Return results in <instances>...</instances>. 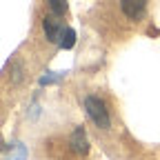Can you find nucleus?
<instances>
[{"label": "nucleus", "instance_id": "8", "mask_svg": "<svg viewBox=\"0 0 160 160\" xmlns=\"http://www.w3.org/2000/svg\"><path fill=\"white\" fill-rule=\"evenodd\" d=\"M47 5L51 9V16H56V18L67 13V0H47Z\"/></svg>", "mask_w": 160, "mask_h": 160}, {"label": "nucleus", "instance_id": "7", "mask_svg": "<svg viewBox=\"0 0 160 160\" xmlns=\"http://www.w3.org/2000/svg\"><path fill=\"white\" fill-rule=\"evenodd\" d=\"M73 45H76V29L73 27H65L62 29V36H60L58 47L60 49H73Z\"/></svg>", "mask_w": 160, "mask_h": 160}, {"label": "nucleus", "instance_id": "5", "mask_svg": "<svg viewBox=\"0 0 160 160\" xmlns=\"http://www.w3.org/2000/svg\"><path fill=\"white\" fill-rule=\"evenodd\" d=\"M25 78V65L20 60H11V67H9V82L11 85H20Z\"/></svg>", "mask_w": 160, "mask_h": 160}, {"label": "nucleus", "instance_id": "2", "mask_svg": "<svg viewBox=\"0 0 160 160\" xmlns=\"http://www.w3.org/2000/svg\"><path fill=\"white\" fill-rule=\"evenodd\" d=\"M69 147L76 156H87L89 153V138H87V131L82 125H78L71 136H69Z\"/></svg>", "mask_w": 160, "mask_h": 160}, {"label": "nucleus", "instance_id": "9", "mask_svg": "<svg viewBox=\"0 0 160 160\" xmlns=\"http://www.w3.org/2000/svg\"><path fill=\"white\" fill-rule=\"evenodd\" d=\"M13 151H16V153H13L9 160H27V147H25L22 142H16V145H13Z\"/></svg>", "mask_w": 160, "mask_h": 160}, {"label": "nucleus", "instance_id": "1", "mask_svg": "<svg viewBox=\"0 0 160 160\" xmlns=\"http://www.w3.org/2000/svg\"><path fill=\"white\" fill-rule=\"evenodd\" d=\"M82 107H85L89 120H91L98 129L107 131V129L111 127V118H109V109H107V105H105V100H100L98 96H87V98L82 100Z\"/></svg>", "mask_w": 160, "mask_h": 160}, {"label": "nucleus", "instance_id": "3", "mask_svg": "<svg viewBox=\"0 0 160 160\" xmlns=\"http://www.w3.org/2000/svg\"><path fill=\"white\" fill-rule=\"evenodd\" d=\"M62 29H65V25L60 22L56 16H45L42 18V31H45V38L49 40V42L58 45L60 36H62Z\"/></svg>", "mask_w": 160, "mask_h": 160}, {"label": "nucleus", "instance_id": "6", "mask_svg": "<svg viewBox=\"0 0 160 160\" xmlns=\"http://www.w3.org/2000/svg\"><path fill=\"white\" fill-rule=\"evenodd\" d=\"M67 73H69V71H45V76L38 78V85H40V87L56 85V82H60V80H65Z\"/></svg>", "mask_w": 160, "mask_h": 160}, {"label": "nucleus", "instance_id": "4", "mask_svg": "<svg viewBox=\"0 0 160 160\" xmlns=\"http://www.w3.org/2000/svg\"><path fill=\"white\" fill-rule=\"evenodd\" d=\"M120 11L129 20H140L147 11V0H120Z\"/></svg>", "mask_w": 160, "mask_h": 160}]
</instances>
